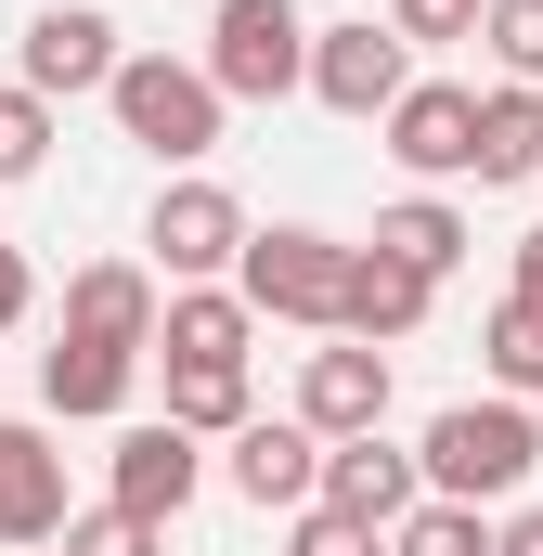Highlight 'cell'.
Masks as SVG:
<instances>
[{
  "mask_svg": "<svg viewBox=\"0 0 543 556\" xmlns=\"http://www.w3.org/2000/svg\"><path fill=\"white\" fill-rule=\"evenodd\" d=\"M414 466H427L440 505H518L531 466H543V415L505 402V389H492V402H440L427 440H414Z\"/></svg>",
  "mask_w": 543,
  "mask_h": 556,
  "instance_id": "1",
  "label": "cell"
},
{
  "mask_svg": "<svg viewBox=\"0 0 543 556\" xmlns=\"http://www.w3.org/2000/svg\"><path fill=\"white\" fill-rule=\"evenodd\" d=\"M104 117H117L155 168H207V155H220V117H233V91H220L207 65H181V52H130L117 91H104Z\"/></svg>",
  "mask_w": 543,
  "mask_h": 556,
  "instance_id": "2",
  "label": "cell"
},
{
  "mask_svg": "<svg viewBox=\"0 0 543 556\" xmlns=\"http://www.w3.org/2000/svg\"><path fill=\"white\" fill-rule=\"evenodd\" d=\"M247 247H260V220L233 207V181H207V168L155 181V220H142V260H155L168 285H233V273H247Z\"/></svg>",
  "mask_w": 543,
  "mask_h": 556,
  "instance_id": "3",
  "label": "cell"
},
{
  "mask_svg": "<svg viewBox=\"0 0 543 556\" xmlns=\"http://www.w3.org/2000/svg\"><path fill=\"white\" fill-rule=\"evenodd\" d=\"M207 78H220L233 104L311 91V13H298V0H220V13H207Z\"/></svg>",
  "mask_w": 543,
  "mask_h": 556,
  "instance_id": "4",
  "label": "cell"
},
{
  "mask_svg": "<svg viewBox=\"0 0 543 556\" xmlns=\"http://www.w3.org/2000/svg\"><path fill=\"white\" fill-rule=\"evenodd\" d=\"M247 311L260 324H311V337H337V298H350V247L337 233H311V220H272L260 247H247Z\"/></svg>",
  "mask_w": 543,
  "mask_h": 556,
  "instance_id": "5",
  "label": "cell"
},
{
  "mask_svg": "<svg viewBox=\"0 0 543 556\" xmlns=\"http://www.w3.org/2000/svg\"><path fill=\"white\" fill-rule=\"evenodd\" d=\"M414 91V39L389 13H350V26H311V104H337V117H389Z\"/></svg>",
  "mask_w": 543,
  "mask_h": 556,
  "instance_id": "6",
  "label": "cell"
},
{
  "mask_svg": "<svg viewBox=\"0 0 543 556\" xmlns=\"http://www.w3.org/2000/svg\"><path fill=\"white\" fill-rule=\"evenodd\" d=\"M13 52H26V91H52V104H78V91H117V65H130L117 13H91V0H39Z\"/></svg>",
  "mask_w": 543,
  "mask_h": 556,
  "instance_id": "7",
  "label": "cell"
},
{
  "mask_svg": "<svg viewBox=\"0 0 543 556\" xmlns=\"http://www.w3.org/2000/svg\"><path fill=\"white\" fill-rule=\"evenodd\" d=\"M324 427H298V415H260V427H233L220 440V479L260 505V518H298V505H324Z\"/></svg>",
  "mask_w": 543,
  "mask_h": 556,
  "instance_id": "8",
  "label": "cell"
},
{
  "mask_svg": "<svg viewBox=\"0 0 543 556\" xmlns=\"http://www.w3.org/2000/svg\"><path fill=\"white\" fill-rule=\"evenodd\" d=\"M194 492H207V440H194V427H168V415L117 427V453H104V505H130V518H181Z\"/></svg>",
  "mask_w": 543,
  "mask_h": 556,
  "instance_id": "9",
  "label": "cell"
},
{
  "mask_svg": "<svg viewBox=\"0 0 543 556\" xmlns=\"http://www.w3.org/2000/svg\"><path fill=\"white\" fill-rule=\"evenodd\" d=\"M376 130H389V155H402L427 194L440 181H479V91H453V78H414Z\"/></svg>",
  "mask_w": 543,
  "mask_h": 556,
  "instance_id": "10",
  "label": "cell"
},
{
  "mask_svg": "<svg viewBox=\"0 0 543 556\" xmlns=\"http://www.w3.org/2000/svg\"><path fill=\"white\" fill-rule=\"evenodd\" d=\"M155 324H168V273H155V260H78V273H65V337L155 350Z\"/></svg>",
  "mask_w": 543,
  "mask_h": 556,
  "instance_id": "11",
  "label": "cell"
},
{
  "mask_svg": "<svg viewBox=\"0 0 543 556\" xmlns=\"http://www.w3.org/2000/svg\"><path fill=\"white\" fill-rule=\"evenodd\" d=\"M298 427H324V440H376V427H389V350L324 337V350L298 363Z\"/></svg>",
  "mask_w": 543,
  "mask_h": 556,
  "instance_id": "12",
  "label": "cell"
},
{
  "mask_svg": "<svg viewBox=\"0 0 543 556\" xmlns=\"http://www.w3.org/2000/svg\"><path fill=\"white\" fill-rule=\"evenodd\" d=\"M65 453H52V427L0 415V544H65Z\"/></svg>",
  "mask_w": 543,
  "mask_h": 556,
  "instance_id": "13",
  "label": "cell"
},
{
  "mask_svg": "<svg viewBox=\"0 0 543 556\" xmlns=\"http://www.w3.org/2000/svg\"><path fill=\"white\" fill-rule=\"evenodd\" d=\"M324 505L363 518V531H402L414 505H427V466L389 453V427H376V440H337V453H324Z\"/></svg>",
  "mask_w": 543,
  "mask_h": 556,
  "instance_id": "14",
  "label": "cell"
},
{
  "mask_svg": "<svg viewBox=\"0 0 543 556\" xmlns=\"http://www.w3.org/2000/svg\"><path fill=\"white\" fill-rule=\"evenodd\" d=\"M427 298H440V285L414 273V260H389V247H350V298H337V337H363V350H402L414 324H427Z\"/></svg>",
  "mask_w": 543,
  "mask_h": 556,
  "instance_id": "15",
  "label": "cell"
},
{
  "mask_svg": "<svg viewBox=\"0 0 543 556\" xmlns=\"http://www.w3.org/2000/svg\"><path fill=\"white\" fill-rule=\"evenodd\" d=\"M130 389H142V350H104V337H52V350H39V402L65 427L130 415Z\"/></svg>",
  "mask_w": 543,
  "mask_h": 556,
  "instance_id": "16",
  "label": "cell"
},
{
  "mask_svg": "<svg viewBox=\"0 0 543 556\" xmlns=\"http://www.w3.org/2000/svg\"><path fill=\"white\" fill-rule=\"evenodd\" d=\"M247 337H260L247 285H168V324H155L168 363H247Z\"/></svg>",
  "mask_w": 543,
  "mask_h": 556,
  "instance_id": "17",
  "label": "cell"
},
{
  "mask_svg": "<svg viewBox=\"0 0 543 556\" xmlns=\"http://www.w3.org/2000/svg\"><path fill=\"white\" fill-rule=\"evenodd\" d=\"M492 181H543V91L531 78H492L479 91V194Z\"/></svg>",
  "mask_w": 543,
  "mask_h": 556,
  "instance_id": "18",
  "label": "cell"
},
{
  "mask_svg": "<svg viewBox=\"0 0 543 556\" xmlns=\"http://www.w3.org/2000/svg\"><path fill=\"white\" fill-rule=\"evenodd\" d=\"M376 247H389V260H414V273L440 285L479 233H466V207H453V194H402V207H376Z\"/></svg>",
  "mask_w": 543,
  "mask_h": 556,
  "instance_id": "19",
  "label": "cell"
},
{
  "mask_svg": "<svg viewBox=\"0 0 543 556\" xmlns=\"http://www.w3.org/2000/svg\"><path fill=\"white\" fill-rule=\"evenodd\" d=\"M168 427H194V440L260 427V402H247V363H168Z\"/></svg>",
  "mask_w": 543,
  "mask_h": 556,
  "instance_id": "20",
  "label": "cell"
},
{
  "mask_svg": "<svg viewBox=\"0 0 543 556\" xmlns=\"http://www.w3.org/2000/svg\"><path fill=\"white\" fill-rule=\"evenodd\" d=\"M479 363H492V389H505V402H543V298L505 285V311L479 324Z\"/></svg>",
  "mask_w": 543,
  "mask_h": 556,
  "instance_id": "21",
  "label": "cell"
},
{
  "mask_svg": "<svg viewBox=\"0 0 543 556\" xmlns=\"http://www.w3.org/2000/svg\"><path fill=\"white\" fill-rule=\"evenodd\" d=\"M492 531H505L492 505H440V492H427L402 531H389V556H492Z\"/></svg>",
  "mask_w": 543,
  "mask_h": 556,
  "instance_id": "22",
  "label": "cell"
},
{
  "mask_svg": "<svg viewBox=\"0 0 543 556\" xmlns=\"http://www.w3.org/2000/svg\"><path fill=\"white\" fill-rule=\"evenodd\" d=\"M52 168V91L0 78V181H39Z\"/></svg>",
  "mask_w": 543,
  "mask_h": 556,
  "instance_id": "23",
  "label": "cell"
},
{
  "mask_svg": "<svg viewBox=\"0 0 543 556\" xmlns=\"http://www.w3.org/2000/svg\"><path fill=\"white\" fill-rule=\"evenodd\" d=\"M52 556H168V518H130V505H78Z\"/></svg>",
  "mask_w": 543,
  "mask_h": 556,
  "instance_id": "24",
  "label": "cell"
},
{
  "mask_svg": "<svg viewBox=\"0 0 543 556\" xmlns=\"http://www.w3.org/2000/svg\"><path fill=\"white\" fill-rule=\"evenodd\" d=\"M479 39H492V65H505V78H531V91H543V0H492V26H479Z\"/></svg>",
  "mask_w": 543,
  "mask_h": 556,
  "instance_id": "25",
  "label": "cell"
},
{
  "mask_svg": "<svg viewBox=\"0 0 543 556\" xmlns=\"http://www.w3.org/2000/svg\"><path fill=\"white\" fill-rule=\"evenodd\" d=\"M285 556H389V531H363V518H337V505H298Z\"/></svg>",
  "mask_w": 543,
  "mask_h": 556,
  "instance_id": "26",
  "label": "cell"
},
{
  "mask_svg": "<svg viewBox=\"0 0 543 556\" xmlns=\"http://www.w3.org/2000/svg\"><path fill=\"white\" fill-rule=\"evenodd\" d=\"M389 26H402L414 52H427V39H479V26H492V0H389Z\"/></svg>",
  "mask_w": 543,
  "mask_h": 556,
  "instance_id": "27",
  "label": "cell"
},
{
  "mask_svg": "<svg viewBox=\"0 0 543 556\" xmlns=\"http://www.w3.org/2000/svg\"><path fill=\"white\" fill-rule=\"evenodd\" d=\"M26 311H39V273H26V247H13V233H0V337H13V324H26Z\"/></svg>",
  "mask_w": 543,
  "mask_h": 556,
  "instance_id": "28",
  "label": "cell"
},
{
  "mask_svg": "<svg viewBox=\"0 0 543 556\" xmlns=\"http://www.w3.org/2000/svg\"><path fill=\"white\" fill-rule=\"evenodd\" d=\"M492 556H543V505H505V531H492Z\"/></svg>",
  "mask_w": 543,
  "mask_h": 556,
  "instance_id": "29",
  "label": "cell"
},
{
  "mask_svg": "<svg viewBox=\"0 0 543 556\" xmlns=\"http://www.w3.org/2000/svg\"><path fill=\"white\" fill-rule=\"evenodd\" d=\"M518 298H543V220L518 233Z\"/></svg>",
  "mask_w": 543,
  "mask_h": 556,
  "instance_id": "30",
  "label": "cell"
},
{
  "mask_svg": "<svg viewBox=\"0 0 543 556\" xmlns=\"http://www.w3.org/2000/svg\"><path fill=\"white\" fill-rule=\"evenodd\" d=\"M0 556H39V544H0Z\"/></svg>",
  "mask_w": 543,
  "mask_h": 556,
  "instance_id": "31",
  "label": "cell"
}]
</instances>
